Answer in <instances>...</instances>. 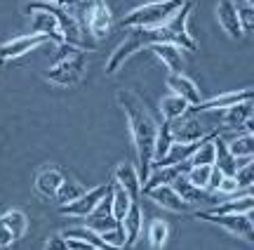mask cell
<instances>
[{
    "label": "cell",
    "instance_id": "obj_25",
    "mask_svg": "<svg viewBox=\"0 0 254 250\" xmlns=\"http://www.w3.org/2000/svg\"><path fill=\"white\" fill-rule=\"evenodd\" d=\"M254 137L252 132H238L236 137H231L226 142V149L231 151V156L236 161H252V154H254Z\"/></svg>",
    "mask_w": 254,
    "mask_h": 250
},
{
    "label": "cell",
    "instance_id": "obj_6",
    "mask_svg": "<svg viewBox=\"0 0 254 250\" xmlns=\"http://www.w3.org/2000/svg\"><path fill=\"white\" fill-rule=\"evenodd\" d=\"M198 220L205 222L219 224L224 227L228 234H233L238 239H245V241H254V217L252 213H238V215H212V213H198Z\"/></svg>",
    "mask_w": 254,
    "mask_h": 250
},
{
    "label": "cell",
    "instance_id": "obj_2",
    "mask_svg": "<svg viewBox=\"0 0 254 250\" xmlns=\"http://www.w3.org/2000/svg\"><path fill=\"white\" fill-rule=\"evenodd\" d=\"M184 5V0H155L134 7L129 14H125L123 26L127 28H158L167 24L172 14Z\"/></svg>",
    "mask_w": 254,
    "mask_h": 250
},
{
    "label": "cell",
    "instance_id": "obj_43",
    "mask_svg": "<svg viewBox=\"0 0 254 250\" xmlns=\"http://www.w3.org/2000/svg\"><path fill=\"white\" fill-rule=\"evenodd\" d=\"M0 250H5V248H0Z\"/></svg>",
    "mask_w": 254,
    "mask_h": 250
},
{
    "label": "cell",
    "instance_id": "obj_27",
    "mask_svg": "<svg viewBox=\"0 0 254 250\" xmlns=\"http://www.w3.org/2000/svg\"><path fill=\"white\" fill-rule=\"evenodd\" d=\"M64 236L66 239H82V241L90 243L94 250H132V248H113L109 243H104V239H101L99 234L87 229V227H78V229H71V232H64Z\"/></svg>",
    "mask_w": 254,
    "mask_h": 250
},
{
    "label": "cell",
    "instance_id": "obj_10",
    "mask_svg": "<svg viewBox=\"0 0 254 250\" xmlns=\"http://www.w3.org/2000/svg\"><path fill=\"white\" fill-rule=\"evenodd\" d=\"M106 191H109V184H99L94 189H90V191H82L75 201L62 205L59 210H62V215H71V217H90Z\"/></svg>",
    "mask_w": 254,
    "mask_h": 250
},
{
    "label": "cell",
    "instance_id": "obj_22",
    "mask_svg": "<svg viewBox=\"0 0 254 250\" xmlns=\"http://www.w3.org/2000/svg\"><path fill=\"white\" fill-rule=\"evenodd\" d=\"M123 232H125V246L127 248H132L139 239V232H141V224H144V215H141V208L139 203H132L129 205V210H127L125 220H123Z\"/></svg>",
    "mask_w": 254,
    "mask_h": 250
},
{
    "label": "cell",
    "instance_id": "obj_7",
    "mask_svg": "<svg viewBox=\"0 0 254 250\" xmlns=\"http://www.w3.org/2000/svg\"><path fill=\"white\" fill-rule=\"evenodd\" d=\"M85 24L87 31L92 33V38L104 40L113 28V14H111L106 0H90V5L85 9Z\"/></svg>",
    "mask_w": 254,
    "mask_h": 250
},
{
    "label": "cell",
    "instance_id": "obj_28",
    "mask_svg": "<svg viewBox=\"0 0 254 250\" xmlns=\"http://www.w3.org/2000/svg\"><path fill=\"white\" fill-rule=\"evenodd\" d=\"M160 111H163L165 121H177V118H182V116H186L190 111V106L184 102L182 97L167 94V97H163V102H160Z\"/></svg>",
    "mask_w": 254,
    "mask_h": 250
},
{
    "label": "cell",
    "instance_id": "obj_36",
    "mask_svg": "<svg viewBox=\"0 0 254 250\" xmlns=\"http://www.w3.org/2000/svg\"><path fill=\"white\" fill-rule=\"evenodd\" d=\"M238 19H240L243 31H252V26H254V5L252 2H245L243 7L238 5Z\"/></svg>",
    "mask_w": 254,
    "mask_h": 250
},
{
    "label": "cell",
    "instance_id": "obj_37",
    "mask_svg": "<svg viewBox=\"0 0 254 250\" xmlns=\"http://www.w3.org/2000/svg\"><path fill=\"white\" fill-rule=\"evenodd\" d=\"M240 191V186H238L236 182V177H231V175H224V179H221V184H219L217 189V194H226V196H233Z\"/></svg>",
    "mask_w": 254,
    "mask_h": 250
},
{
    "label": "cell",
    "instance_id": "obj_26",
    "mask_svg": "<svg viewBox=\"0 0 254 250\" xmlns=\"http://www.w3.org/2000/svg\"><path fill=\"white\" fill-rule=\"evenodd\" d=\"M189 166H214V135H205L190 154Z\"/></svg>",
    "mask_w": 254,
    "mask_h": 250
},
{
    "label": "cell",
    "instance_id": "obj_31",
    "mask_svg": "<svg viewBox=\"0 0 254 250\" xmlns=\"http://www.w3.org/2000/svg\"><path fill=\"white\" fill-rule=\"evenodd\" d=\"M170 239V227L167 222L163 220H153V222L148 224V243H151V248L153 250H160L167 243Z\"/></svg>",
    "mask_w": 254,
    "mask_h": 250
},
{
    "label": "cell",
    "instance_id": "obj_20",
    "mask_svg": "<svg viewBox=\"0 0 254 250\" xmlns=\"http://www.w3.org/2000/svg\"><path fill=\"white\" fill-rule=\"evenodd\" d=\"M172 189L177 191V194L182 196L184 203H205V201H212L214 203V198H212V194L209 191H205V189H198V186H193L186 179V175H179L177 179L172 182Z\"/></svg>",
    "mask_w": 254,
    "mask_h": 250
},
{
    "label": "cell",
    "instance_id": "obj_35",
    "mask_svg": "<svg viewBox=\"0 0 254 250\" xmlns=\"http://www.w3.org/2000/svg\"><path fill=\"white\" fill-rule=\"evenodd\" d=\"M99 236L104 239V243H109V246H113V248H127V246H125V232H123V224H120V227H116V229H111V232L99 234Z\"/></svg>",
    "mask_w": 254,
    "mask_h": 250
},
{
    "label": "cell",
    "instance_id": "obj_5",
    "mask_svg": "<svg viewBox=\"0 0 254 250\" xmlns=\"http://www.w3.org/2000/svg\"><path fill=\"white\" fill-rule=\"evenodd\" d=\"M71 52L59 59L50 71H45V81L59 85V87H73V85L80 83V78L85 76L87 69V55L82 52L80 47H68Z\"/></svg>",
    "mask_w": 254,
    "mask_h": 250
},
{
    "label": "cell",
    "instance_id": "obj_12",
    "mask_svg": "<svg viewBox=\"0 0 254 250\" xmlns=\"http://www.w3.org/2000/svg\"><path fill=\"white\" fill-rule=\"evenodd\" d=\"M240 102H252V90L245 87V90H233V92H221L212 99H205L200 102L198 106H193V111H224L228 106H236Z\"/></svg>",
    "mask_w": 254,
    "mask_h": 250
},
{
    "label": "cell",
    "instance_id": "obj_23",
    "mask_svg": "<svg viewBox=\"0 0 254 250\" xmlns=\"http://www.w3.org/2000/svg\"><path fill=\"white\" fill-rule=\"evenodd\" d=\"M252 208H254L252 191H245V196L221 201V203H217L212 210H207V213H212V215H238V213H252Z\"/></svg>",
    "mask_w": 254,
    "mask_h": 250
},
{
    "label": "cell",
    "instance_id": "obj_24",
    "mask_svg": "<svg viewBox=\"0 0 254 250\" xmlns=\"http://www.w3.org/2000/svg\"><path fill=\"white\" fill-rule=\"evenodd\" d=\"M109 186H111V215H113L116 222H123L127 210H129V205L134 203V201H132V196L127 194L123 186L116 184V182H111Z\"/></svg>",
    "mask_w": 254,
    "mask_h": 250
},
{
    "label": "cell",
    "instance_id": "obj_30",
    "mask_svg": "<svg viewBox=\"0 0 254 250\" xmlns=\"http://www.w3.org/2000/svg\"><path fill=\"white\" fill-rule=\"evenodd\" d=\"M82 191H85V189L80 186V182L64 177V182L59 184V189H57V194H55V201L59 205H66V203H71V201H75V198H78Z\"/></svg>",
    "mask_w": 254,
    "mask_h": 250
},
{
    "label": "cell",
    "instance_id": "obj_14",
    "mask_svg": "<svg viewBox=\"0 0 254 250\" xmlns=\"http://www.w3.org/2000/svg\"><path fill=\"white\" fill-rule=\"evenodd\" d=\"M167 87L172 90V94L182 97V99L189 104L190 109H193V106H198V104L202 102L200 87L193 83V81H190L189 76H184V74H170V76H167Z\"/></svg>",
    "mask_w": 254,
    "mask_h": 250
},
{
    "label": "cell",
    "instance_id": "obj_34",
    "mask_svg": "<svg viewBox=\"0 0 254 250\" xmlns=\"http://www.w3.org/2000/svg\"><path fill=\"white\" fill-rule=\"evenodd\" d=\"M252 175H254V167H252V161H245L243 166L236 170V182H238V186L240 189H245V191H252Z\"/></svg>",
    "mask_w": 254,
    "mask_h": 250
},
{
    "label": "cell",
    "instance_id": "obj_8",
    "mask_svg": "<svg viewBox=\"0 0 254 250\" xmlns=\"http://www.w3.org/2000/svg\"><path fill=\"white\" fill-rule=\"evenodd\" d=\"M28 229V220L24 210H17L12 208L7 213L0 215V248L7 250L14 241H19Z\"/></svg>",
    "mask_w": 254,
    "mask_h": 250
},
{
    "label": "cell",
    "instance_id": "obj_9",
    "mask_svg": "<svg viewBox=\"0 0 254 250\" xmlns=\"http://www.w3.org/2000/svg\"><path fill=\"white\" fill-rule=\"evenodd\" d=\"M50 43V38L43 33H26V36H17L0 45V62H9V59H19V57L28 55L31 50Z\"/></svg>",
    "mask_w": 254,
    "mask_h": 250
},
{
    "label": "cell",
    "instance_id": "obj_19",
    "mask_svg": "<svg viewBox=\"0 0 254 250\" xmlns=\"http://www.w3.org/2000/svg\"><path fill=\"white\" fill-rule=\"evenodd\" d=\"M64 172L59 170V167H55V166H47V167H43L40 172H38V177H36V191L43 198H55V194H57V189H59V184L64 182Z\"/></svg>",
    "mask_w": 254,
    "mask_h": 250
},
{
    "label": "cell",
    "instance_id": "obj_42",
    "mask_svg": "<svg viewBox=\"0 0 254 250\" xmlns=\"http://www.w3.org/2000/svg\"><path fill=\"white\" fill-rule=\"evenodd\" d=\"M75 2H80V0H75Z\"/></svg>",
    "mask_w": 254,
    "mask_h": 250
},
{
    "label": "cell",
    "instance_id": "obj_15",
    "mask_svg": "<svg viewBox=\"0 0 254 250\" xmlns=\"http://www.w3.org/2000/svg\"><path fill=\"white\" fill-rule=\"evenodd\" d=\"M146 196H148L151 201H155L158 205H163L165 210H172V213H186V210H189V203H184L182 196L172 189V184L153 186V189L146 191Z\"/></svg>",
    "mask_w": 254,
    "mask_h": 250
},
{
    "label": "cell",
    "instance_id": "obj_17",
    "mask_svg": "<svg viewBox=\"0 0 254 250\" xmlns=\"http://www.w3.org/2000/svg\"><path fill=\"white\" fill-rule=\"evenodd\" d=\"M148 50H153V55L163 62L165 69H167L170 74H182V71H184L186 62H184L182 47L172 45V43H153Z\"/></svg>",
    "mask_w": 254,
    "mask_h": 250
},
{
    "label": "cell",
    "instance_id": "obj_33",
    "mask_svg": "<svg viewBox=\"0 0 254 250\" xmlns=\"http://www.w3.org/2000/svg\"><path fill=\"white\" fill-rule=\"evenodd\" d=\"M120 227V222L113 220V215H104V217H97V215H90V222H87V229L97 234H104V232H111V229H116Z\"/></svg>",
    "mask_w": 254,
    "mask_h": 250
},
{
    "label": "cell",
    "instance_id": "obj_32",
    "mask_svg": "<svg viewBox=\"0 0 254 250\" xmlns=\"http://www.w3.org/2000/svg\"><path fill=\"white\" fill-rule=\"evenodd\" d=\"M209 172H212V166H189V170H186L184 175H186V179H189L193 186H198V189H205V191H207Z\"/></svg>",
    "mask_w": 254,
    "mask_h": 250
},
{
    "label": "cell",
    "instance_id": "obj_40",
    "mask_svg": "<svg viewBox=\"0 0 254 250\" xmlns=\"http://www.w3.org/2000/svg\"><path fill=\"white\" fill-rule=\"evenodd\" d=\"M66 239V236H64ZM66 243H68V250H94L87 241H82V239H66Z\"/></svg>",
    "mask_w": 254,
    "mask_h": 250
},
{
    "label": "cell",
    "instance_id": "obj_3",
    "mask_svg": "<svg viewBox=\"0 0 254 250\" xmlns=\"http://www.w3.org/2000/svg\"><path fill=\"white\" fill-rule=\"evenodd\" d=\"M153 43H160V38H158V28H127L125 40L113 50L111 59L106 62V74L113 76L120 66L129 59V57L136 55V52H139V50H144V47H151Z\"/></svg>",
    "mask_w": 254,
    "mask_h": 250
},
{
    "label": "cell",
    "instance_id": "obj_11",
    "mask_svg": "<svg viewBox=\"0 0 254 250\" xmlns=\"http://www.w3.org/2000/svg\"><path fill=\"white\" fill-rule=\"evenodd\" d=\"M170 132L177 144H190V142H200L207 135V130L202 128V121L195 116H182L177 121H170Z\"/></svg>",
    "mask_w": 254,
    "mask_h": 250
},
{
    "label": "cell",
    "instance_id": "obj_18",
    "mask_svg": "<svg viewBox=\"0 0 254 250\" xmlns=\"http://www.w3.org/2000/svg\"><path fill=\"white\" fill-rule=\"evenodd\" d=\"M113 182L118 186H123L127 194L132 196V201H136L139 198V194H141V179H139V172H136V166H132L129 161H125V163H120L118 167H116V172H113Z\"/></svg>",
    "mask_w": 254,
    "mask_h": 250
},
{
    "label": "cell",
    "instance_id": "obj_13",
    "mask_svg": "<svg viewBox=\"0 0 254 250\" xmlns=\"http://www.w3.org/2000/svg\"><path fill=\"white\" fill-rule=\"evenodd\" d=\"M217 19H219V26L226 31L228 38L240 40V38L245 36V31H243V26H240V19H238V5L233 2V0H219Z\"/></svg>",
    "mask_w": 254,
    "mask_h": 250
},
{
    "label": "cell",
    "instance_id": "obj_29",
    "mask_svg": "<svg viewBox=\"0 0 254 250\" xmlns=\"http://www.w3.org/2000/svg\"><path fill=\"white\" fill-rule=\"evenodd\" d=\"M172 144H174V139H172V132H170V121H163V125H158V135H155L153 166L155 163H160V161L167 156V151H170Z\"/></svg>",
    "mask_w": 254,
    "mask_h": 250
},
{
    "label": "cell",
    "instance_id": "obj_4",
    "mask_svg": "<svg viewBox=\"0 0 254 250\" xmlns=\"http://www.w3.org/2000/svg\"><path fill=\"white\" fill-rule=\"evenodd\" d=\"M190 9H193V2L184 0V5L174 12L172 19L167 24H163V26H158L160 43H172V45L182 47V50H189V52L198 50V45H195V40H193V36H190V31H189Z\"/></svg>",
    "mask_w": 254,
    "mask_h": 250
},
{
    "label": "cell",
    "instance_id": "obj_16",
    "mask_svg": "<svg viewBox=\"0 0 254 250\" xmlns=\"http://www.w3.org/2000/svg\"><path fill=\"white\" fill-rule=\"evenodd\" d=\"M28 14H31V33H43L50 40L64 45V38L59 33V24H57V19L50 12H45V9H31Z\"/></svg>",
    "mask_w": 254,
    "mask_h": 250
},
{
    "label": "cell",
    "instance_id": "obj_38",
    "mask_svg": "<svg viewBox=\"0 0 254 250\" xmlns=\"http://www.w3.org/2000/svg\"><path fill=\"white\" fill-rule=\"evenodd\" d=\"M45 250H68V243L64 239V234H52L45 243Z\"/></svg>",
    "mask_w": 254,
    "mask_h": 250
},
{
    "label": "cell",
    "instance_id": "obj_21",
    "mask_svg": "<svg viewBox=\"0 0 254 250\" xmlns=\"http://www.w3.org/2000/svg\"><path fill=\"white\" fill-rule=\"evenodd\" d=\"M252 121V102H240L236 106H228L221 111V123L228 130L245 128V123Z\"/></svg>",
    "mask_w": 254,
    "mask_h": 250
},
{
    "label": "cell",
    "instance_id": "obj_1",
    "mask_svg": "<svg viewBox=\"0 0 254 250\" xmlns=\"http://www.w3.org/2000/svg\"><path fill=\"white\" fill-rule=\"evenodd\" d=\"M118 104L123 106V111L127 116V123H129V132H132V139H134V151H136V172H139V179L144 184L151 170H153V149H155V135H158V125L160 123L155 121L151 111L146 109V104L136 97L134 92H127V90H120L118 94Z\"/></svg>",
    "mask_w": 254,
    "mask_h": 250
},
{
    "label": "cell",
    "instance_id": "obj_41",
    "mask_svg": "<svg viewBox=\"0 0 254 250\" xmlns=\"http://www.w3.org/2000/svg\"><path fill=\"white\" fill-rule=\"evenodd\" d=\"M45 2H55V5H62V7H66V5H75V0H45Z\"/></svg>",
    "mask_w": 254,
    "mask_h": 250
},
{
    "label": "cell",
    "instance_id": "obj_39",
    "mask_svg": "<svg viewBox=\"0 0 254 250\" xmlns=\"http://www.w3.org/2000/svg\"><path fill=\"white\" fill-rule=\"evenodd\" d=\"M221 179H224V172H221L217 166H212V172H209V182H207V191H209V194H217L219 184H221Z\"/></svg>",
    "mask_w": 254,
    "mask_h": 250
}]
</instances>
